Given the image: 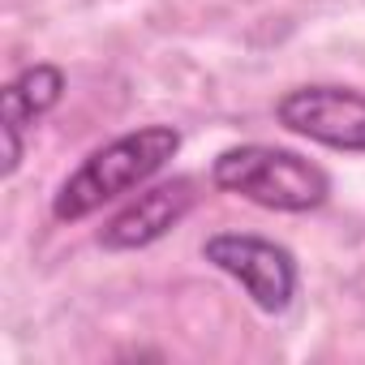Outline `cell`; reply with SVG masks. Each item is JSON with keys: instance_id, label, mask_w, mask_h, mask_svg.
Returning <instances> with one entry per match:
<instances>
[{"instance_id": "4", "label": "cell", "mask_w": 365, "mask_h": 365, "mask_svg": "<svg viewBox=\"0 0 365 365\" xmlns=\"http://www.w3.org/2000/svg\"><path fill=\"white\" fill-rule=\"evenodd\" d=\"M275 116L318 146L365 155V95L352 86H297L275 103Z\"/></svg>"}, {"instance_id": "1", "label": "cell", "mask_w": 365, "mask_h": 365, "mask_svg": "<svg viewBox=\"0 0 365 365\" xmlns=\"http://www.w3.org/2000/svg\"><path fill=\"white\" fill-rule=\"evenodd\" d=\"M176 150H180V129L172 125H142L133 133L112 138L65 176V185L52 198V215L61 224H78L95 215L99 207L133 194L150 176H159Z\"/></svg>"}, {"instance_id": "5", "label": "cell", "mask_w": 365, "mask_h": 365, "mask_svg": "<svg viewBox=\"0 0 365 365\" xmlns=\"http://www.w3.org/2000/svg\"><path fill=\"white\" fill-rule=\"evenodd\" d=\"M190 211H194V180H190V176H172V180H163V185L142 190L129 207H120V211L103 224L99 245L112 250V254L146 250V245L163 241Z\"/></svg>"}, {"instance_id": "3", "label": "cell", "mask_w": 365, "mask_h": 365, "mask_svg": "<svg viewBox=\"0 0 365 365\" xmlns=\"http://www.w3.org/2000/svg\"><path fill=\"white\" fill-rule=\"evenodd\" d=\"M202 258L224 271L228 279H237L245 288V297L262 309V314H284L297 297V258L254 232H215L202 245Z\"/></svg>"}, {"instance_id": "2", "label": "cell", "mask_w": 365, "mask_h": 365, "mask_svg": "<svg viewBox=\"0 0 365 365\" xmlns=\"http://www.w3.org/2000/svg\"><path fill=\"white\" fill-rule=\"evenodd\" d=\"M211 180L224 194H237L254 207L284 211V215L318 211L331 198V176L318 163L301 159L297 150H279V146H262V142L228 146L215 159Z\"/></svg>"}, {"instance_id": "6", "label": "cell", "mask_w": 365, "mask_h": 365, "mask_svg": "<svg viewBox=\"0 0 365 365\" xmlns=\"http://www.w3.org/2000/svg\"><path fill=\"white\" fill-rule=\"evenodd\" d=\"M65 95V73L56 65H31L22 69L5 95H0V125H5V176L18 172L22 163V146H26V129L35 120H43Z\"/></svg>"}]
</instances>
